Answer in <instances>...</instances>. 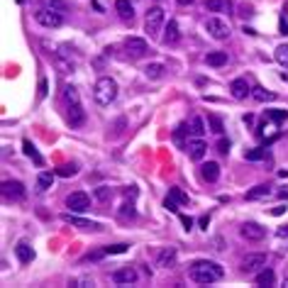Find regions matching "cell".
Wrapping results in <instances>:
<instances>
[{
    "label": "cell",
    "instance_id": "e0dca14e",
    "mask_svg": "<svg viewBox=\"0 0 288 288\" xmlns=\"http://www.w3.org/2000/svg\"><path fill=\"white\" fill-rule=\"evenodd\" d=\"M61 220H64V222H69V225H73V227H81V230H98V227H100V225L88 222V220H81V217H76V215H71V213H64V215H61Z\"/></svg>",
    "mask_w": 288,
    "mask_h": 288
},
{
    "label": "cell",
    "instance_id": "5b68a950",
    "mask_svg": "<svg viewBox=\"0 0 288 288\" xmlns=\"http://www.w3.org/2000/svg\"><path fill=\"white\" fill-rule=\"evenodd\" d=\"M205 32L213 37V39H227L230 37V25L225 22V20H220V18H208L205 20Z\"/></svg>",
    "mask_w": 288,
    "mask_h": 288
},
{
    "label": "cell",
    "instance_id": "d4e9b609",
    "mask_svg": "<svg viewBox=\"0 0 288 288\" xmlns=\"http://www.w3.org/2000/svg\"><path fill=\"white\" fill-rule=\"evenodd\" d=\"M164 71H166V66H164V64H149V66H144V76L152 78V81L162 78V76H164Z\"/></svg>",
    "mask_w": 288,
    "mask_h": 288
},
{
    "label": "cell",
    "instance_id": "74e56055",
    "mask_svg": "<svg viewBox=\"0 0 288 288\" xmlns=\"http://www.w3.org/2000/svg\"><path fill=\"white\" fill-rule=\"evenodd\" d=\"M95 198L105 203V200H110V198H112V191H110L108 186H100V188H95Z\"/></svg>",
    "mask_w": 288,
    "mask_h": 288
},
{
    "label": "cell",
    "instance_id": "ab89813d",
    "mask_svg": "<svg viewBox=\"0 0 288 288\" xmlns=\"http://www.w3.org/2000/svg\"><path fill=\"white\" fill-rule=\"evenodd\" d=\"M164 208L171 210V213H179V203H176L174 198H169V196H166V200H164Z\"/></svg>",
    "mask_w": 288,
    "mask_h": 288
},
{
    "label": "cell",
    "instance_id": "4316f807",
    "mask_svg": "<svg viewBox=\"0 0 288 288\" xmlns=\"http://www.w3.org/2000/svg\"><path fill=\"white\" fill-rule=\"evenodd\" d=\"M266 196H271L269 186H254L252 191H247V200H259V198H266Z\"/></svg>",
    "mask_w": 288,
    "mask_h": 288
},
{
    "label": "cell",
    "instance_id": "5bb4252c",
    "mask_svg": "<svg viewBox=\"0 0 288 288\" xmlns=\"http://www.w3.org/2000/svg\"><path fill=\"white\" fill-rule=\"evenodd\" d=\"M230 90H232V95L237 98V100H244L252 90H249V83H247V78H234L232 83H230Z\"/></svg>",
    "mask_w": 288,
    "mask_h": 288
},
{
    "label": "cell",
    "instance_id": "4dcf8cb0",
    "mask_svg": "<svg viewBox=\"0 0 288 288\" xmlns=\"http://www.w3.org/2000/svg\"><path fill=\"white\" fill-rule=\"evenodd\" d=\"M276 61L288 69V44H278L276 47Z\"/></svg>",
    "mask_w": 288,
    "mask_h": 288
},
{
    "label": "cell",
    "instance_id": "7a4b0ae2",
    "mask_svg": "<svg viewBox=\"0 0 288 288\" xmlns=\"http://www.w3.org/2000/svg\"><path fill=\"white\" fill-rule=\"evenodd\" d=\"M93 98H95L98 105L108 108V105L117 98V81L110 78V76L98 78V81H95V88H93Z\"/></svg>",
    "mask_w": 288,
    "mask_h": 288
},
{
    "label": "cell",
    "instance_id": "7dc6e473",
    "mask_svg": "<svg viewBox=\"0 0 288 288\" xmlns=\"http://www.w3.org/2000/svg\"><path fill=\"white\" fill-rule=\"evenodd\" d=\"M208 222H210L208 217H200V227H203V230H208Z\"/></svg>",
    "mask_w": 288,
    "mask_h": 288
},
{
    "label": "cell",
    "instance_id": "3957f363",
    "mask_svg": "<svg viewBox=\"0 0 288 288\" xmlns=\"http://www.w3.org/2000/svg\"><path fill=\"white\" fill-rule=\"evenodd\" d=\"M164 22H166L164 10L159 5H154V8H149L147 18H144V30L149 32V37H159V32L164 30Z\"/></svg>",
    "mask_w": 288,
    "mask_h": 288
},
{
    "label": "cell",
    "instance_id": "83f0119b",
    "mask_svg": "<svg viewBox=\"0 0 288 288\" xmlns=\"http://www.w3.org/2000/svg\"><path fill=\"white\" fill-rule=\"evenodd\" d=\"M61 98H64L66 105H71V103H81V95H78V90H76L73 86H66L64 93H61Z\"/></svg>",
    "mask_w": 288,
    "mask_h": 288
},
{
    "label": "cell",
    "instance_id": "f1b7e54d",
    "mask_svg": "<svg viewBox=\"0 0 288 288\" xmlns=\"http://www.w3.org/2000/svg\"><path fill=\"white\" fill-rule=\"evenodd\" d=\"M52 183H54V174H52V171H42V174L37 176V186H39V191L52 188Z\"/></svg>",
    "mask_w": 288,
    "mask_h": 288
},
{
    "label": "cell",
    "instance_id": "e575fe53",
    "mask_svg": "<svg viewBox=\"0 0 288 288\" xmlns=\"http://www.w3.org/2000/svg\"><path fill=\"white\" fill-rule=\"evenodd\" d=\"M42 8H49V10H59V13H64V10H66V5L61 3V0H42Z\"/></svg>",
    "mask_w": 288,
    "mask_h": 288
},
{
    "label": "cell",
    "instance_id": "7bdbcfd3",
    "mask_svg": "<svg viewBox=\"0 0 288 288\" xmlns=\"http://www.w3.org/2000/svg\"><path fill=\"white\" fill-rule=\"evenodd\" d=\"M73 286H78V288H83V286H93V281H88V278H78V281H71Z\"/></svg>",
    "mask_w": 288,
    "mask_h": 288
},
{
    "label": "cell",
    "instance_id": "7c38bea8",
    "mask_svg": "<svg viewBox=\"0 0 288 288\" xmlns=\"http://www.w3.org/2000/svg\"><path fill=\"white\" fill-rule=\"evenodd\" d=\"M186 152H188V157H191L193 162H203V157H205V152H208V144H205L203 139L193 137V139L186 144Z\"/></svg>",
    "mask_w": 288,
    "mask_h": 288
},
{
    "label": "cell",
    "instance_id": "d6a6232c",
    "mask_svg": "<svg viewBox=\"0 0 288 288\" xmlns=\"http://www.w3.org/2000/svg\"><path fill=\"white\" fill-rule=\"evenodd\" d=\"M76 166L73 164H61L59 169H56V176H64V179H69V176H76Z\"/></svg>",
    "mask_w": 288,
    "mask_h": 288
},
{
    "label": "cell",
    "instance_id": "44dd1931",
    "mask_svg": "<svg viewBox=\"0 0 288 288\" xmlns=\"http://www.w3.org/2000/svg\"><path fill=\"white\" fill-rule=\"evenodd\" d=\"M15 254H18V259H20L22 264H30V261L35 259V249H32L27 242H20V244L15 247Z\"/></svg>",
    "mask_w": 288,
    "mask_h": 288
},
{
    "label": "cell",
    "instance_id": "ee69618b",
    "mask_svg": "<svg viewBox=\"0 0 288 288\" xmlns=\"http://www.w3.org/2000/svg\"><path fill=\"white\" fill-rule=\"evenodd\" d=\"M44 95H47V81L42 78L39 81V98H44Z\"/></svg>",
    "mask_w": 288,
    "mask_h": 288
},
{
    "label": "cell",
    "instance_id": "836d02e7",
    "mask_svg": "<svg viewBox=\"0 0 288 288\" xmlns=\"http://www.w3.org/2000/svg\"><path fill=\"white\" fill-rule=\"evenodd\" d=\"M252 95H254V98H256L259 103H264V100H273V98H276L273 93H266V90H264V88H259V86H256V88L252 90Z\"/></svg>",
    "mask_w": 288,
    "mask_h": 288
},
{
    "label": "cell",
    "instance_id": "4fadbf2b",
    "mask_svg": "<svg viewBox=\"0 0 288 288\" xmlns=\"http://www.w3.org/2000/svg\"><path fill=\"white\" fill-rule=\"evenodd\" d=\"M3 196L8 200H22L25 198V186L20 181H5L3 183Z\"/></svg>",
    "mask_w": 288,
    "mask_h": 288
},
{
    "label": "cell",
    "instance_id": "ac0fdd59",
    "mask_svg": "<svg viewBox=\"0 0 288 288\" xmlns=\"http://www.w3.org/2000/svg\"><path fill=\"white\" fill-rule=\"evenodd\" d=\"M157 264H159V266H164V269H171V266L176 264V249H174V247H166V249H162V252H159V259H157Z\"/></svg>",
    "mask_w": 288,
    "mask_h": 288
},
{
    "label": "cell",
    "instance_id": "8992f818",
    "mask_svg": "<svg viewBox=\"0 0 288 288\" xmlns=\"http://www.w3.org/2000/svg\"><path fill=\"white\" fill-rule=\"evenodd\" d=\"M125 49H127V54H129L132 59H142L144 54L149 52V44L144 42L142 37H127V39H125Z\"/></svg>",
    "mask_w": 288,
    "mask_h": 288
},
{
    "label": "cell",
    "instance_id": "b9f144b4",
    "mask_svg": "<svg viewBox=\"0 0 288 288\" xmlns=\"http://www.w3.org/2000/svg\"><path fill=\"white\" fill-rule=\"evenodd\" d=\"M276 237L283 239V242H288V227H278V230H276Z\"/></svg>",
    "mask_w": 288,
    "mask_h": 288
},
{
    "label": "cell",
    "instance_id": "2e32d148",
    "mask_svg": "<svg viewBox=\"0 0 288 288\" xmlns=\"http://www.w3.org/2000/svg\"><path fill=\"white\" fill-rule=\"evenodd\" d=\"M115 10H117V15H120L125 22H132V18H134V8H132L129 0H115Z\"/></svg>",
    "mask_w": 288,
    "mask_h": 288
},
{
    "label": "cell",
    "instance_id": "f35d334b",
    "mask_svg": "<svg viewBox=\"0 0 288 288\" xmlns=\"http://www.w3.org/2000/svg\"><path fill=\"white\" fill-rule=\"evenodd\" d=\"M127 252V244H112V247H105V254H122Z\"/></svg>",
    "mask_w": 288,
    "mask_h": 288
},
{
    "label": "cell",
    "instance_id": "30bf717a",
    "mask_svg": "<svg viewBox=\"0 0 288 288\" xmlns=\"http://www.w3.org/2000/svg\"><path fill=\"white\" fill-rule=\"evenodd\" d=\"M66 120H69L71 127H81V125L86 122V110H83V105H81V103L66 105Z\"/></svg>",
    "mask_w": 288,
    "mask_h": 288
},
{
    "label": "cell",
    "instance_id": "bcb514c9",
    "mask_svg": "<svg viewBox=\"0 0 288 288\" xmlns=\"http://www.w3.org/2000/svg\"><path fill=\"white\" fill-rule=\"evenodd\" d=\"M278 30H281V35H288V22L281 18V25H278Z\"/></svg>",
    "mask_w": 288,
    "mask_h": 288
},
{
    "label": "cell",
    "instance_id": "7402d4cb",
    "mask_svg": "<svg viewBox=\"0 0 288 288\" xmlns=\"http://www.w3.org/2000/svg\"><path fill=\"white\" fill-rule=\"evenodd\" d=\"M256 286H276V273L264 266L261 271H256Z\"/></svg>",
    "mask_w": 288,
    "mask_h": 288
},
{
    "label": "cell",
    "instance_id": "ffe728a7",
    "mask_svg": "<svg viewBox=\"0 0 288 288\" xmlns=\"http://www.w3.org/2000/svg\"><path fill=\"white\" fill-rule=\"evenodd\" d=\"M188 134H191V137H198V139L205 134V122H203V117H198V115L191 117V122H188Z\"/></svg>",
    "mask_w": 288,
    "mask_h": 288
},
{
    "label": "cell",
    "instance_id": "f546056e",
    "mask_svg": "<svg viewBox=\"0 0 288 288\" xmlns=\"http://www.w3.org/2000/svg\"><path fill=\"white\" fill-rule=\"evenodd\" d=\"M266 120H271V122L281 125V122H286V120H288V110H266Z\"/></svg>",
    "mask_w": 288,
    "mask_h": 288
},
{
    "label": "cell",
    "instance_id": "52a82bcc",
    "mask_svg": "<svg viewBox=\"0 0 288 288\" xmlns=\"http://www.w3.org/2000/svg\"><path fill=\"white\" fill-rule=\"evenodd\" d=\"M66 208L73 210V213H86V210L90 208V198H88V193H83V191L71 193V196L66 198Z\"/></svg>",
    "mask_w": 288,
    "mask_h": 288
},
{
    "label": "cell",
    "instance_id": "8d00e7d4",
    "mask_svg": "<svg viewBox=\"0 0 288 288\" xmlns=\"http://www.w3.org/2000/svg\"><path fill=\"white\" fill-rule=\"evenodd\" d=\"M244 157H247V162H261V159H266V149H252Z\"/></svg>",
    "mask_w": 288,
    "mask_h": 288
},
{
    "label": "cell",
    "instance_id": "d6986e66",
    "mask_svg": "<svg viewBox=\"0 0 288 288\" xmlns=\"http://www.w3.org/2000/svg\"><path fill=\"white\" fill-rule=\"evenodd\" d=\"M166 35H164V44H176L179 39H181V32H179V22L176 20H169V25H166V30H164Z\"/></svg>",
    "mask_w": 288,
    "mask_h": 288
},
{
    "label": "cell",
    "instance_id": "f907efd6",
    "mask_svg": "<svg viewBox=\"0 0 288 288\" xmlns=\"http://www.w3.org/2000/svg\"><path fill=\"white\" fill-rule=\"evenodd\" d=\"M18 3H25V0H18Z\"/></svg>",
    "mask_w": 288,
    "mask_h": 288
},
{
    "label": "cell",
    "instance_id": "d590c367",
    "mask_svg": "<svg viewBox=\"0 0 288 288\" xmlns=\"http://www.w3.org/2000/svg\"><path fill=\"white\" fill-rule=\"evenodd\" d=\"M208 125L213 127L215 134H222V129H225V127H222V120H220L217 115H210V117H208Z\"/></svg>",
    "mask_w": 288,
    "mask_h": 288
},
{
    "label": "cell",
    "instance_id": "6da1fadb",
    "mask_svg": "<svg viewBox=\"0 0 288 288\" xmlns=\"http://www.w3.org/2000/svg\"><path fill=\"white\" fill-rule=\"evenodd\" d=\"M188 276H191V281H196V283H200V286H210V283L220 281V278L225 276V271H222L220 264L200 259V261H193V264H191Z\"/></svg>",
    "mask_w": 288,
    "mask_h": 288
},
{
    "label": "cell",
    "instance_id": "816d5d0a",
    "mask_svg": "<svg viewBox=\"0 0 288 288\" xmlns=\"http://www.w3.org/2000/svg\"><path fill=\"white\" fill-rule=\"evenodd\" d=\"M157 3H162V0H157Z\"/></svg>",
    "mask_w": 288,
    "mask_h": 288
},
{
    "label": "cell",
    "instance_id": "8fae6325",
    "mask_svg": "<svg viewBox=\"0 0 288 288\" xmlns=\"http://www.w3.org/2000/svg\"><path fill=\"white\" fill-rule=\"evenodd\" d=\"M112 281L117 286H132V283H137V271L132 266H122V269L112 271Z\"/></svg>",
    "mask_w": 288,
    "mask_h": 288
},
{
    "label": "cell",
    "instance_id": "277c9868",
    "mask_svg": "<svg viewBox=\"0 0 288 288\" xmlns=\"http://www.w3.org/2000/svg\"><path fill=\"white\" fill-rule=\"evenodd\" d=\"M35 18H37V22H39L42 27H47V30H56V27H61V22H64V15H61L59 10H49V8H39V10L35 13Z\"/></svg>",
    "mask_w": 288,
    "mask_h": 288
},
{
    "label": "cell",
    "instance_id": "603a6c76",
    "mask_svg": "<svg viewBox=\"0 0 288 288\" xmlns=\"http://www.w3.org/2000/svg\"><path fill=\"white\" fill-rule=\"evenodd\" d=\"M205 64L208 66H225L227 64V52H208V56H205Z\"/></svg>",
    "mask_w": 288,
    "mask_h": 288
},
{
    "label": "cell",
    "instance_id": "9a60e30c",
    "mask_svg": "<svg viewBox=\"0 0 288 288\" xmlns=\"http://www.w3.org/2000/svg\"><path fill=\"white\" fill-rule=\"evenodd\" d=\"M200 176H203V181H208V183H215V181L220 179V164H215V162H208V164H203V166H200Z\"/></svg>",
    "mask_w": 288,
    "mask_h": 288
},
{
    "label": "cell",
    "instance_id": "681fc988",
    "mask_svg": "<svg viewBox=\"0 0 288 288\" xmlns=\"http://www.w3.org/2000/svg\"><path fill=\"white\" fill-rule=\"evenodd\" d=\"M283 286H286V288H288V278H283Z\"/></svg>",
    "mask_w": 288,
    "mask_h": 288
},
{
    "label": "cell",
    "instance_id": "60d3db41",
    "mask_svg": "<svg viewBox=\"0 0 288 288\" xmlns=\"http://www.w3.org/2000/svg\"><path fill=\"white\" fill-rule=\"evenodd\" d=\"M217 152H220V154H227V152H230V142L220 139V142H217Z\"/></svg>",
    "mask_w": 288,
    "mask_h": 288
},
{
    "label": "cell",
    "instance_id": "f6af8a7d",
    "mask_svg": "<svg viewBox=\"0 0 288 288\" xmlns=\"http://www.w3.org/2000/svg\"><path fill=\"white\" fill-rule=\"evenodd\" d=\"M181 222H183V227H186V230H191V227H193V220H191V217H186V215H181Z\"/></svg>",
    "mask_w": 288,
    "mask_h": 288
},
{
    "label": "cell",
    "instance_id": "ba28073f",
    "mask_svg": "<svg viewBox=\"0 0 288 288\" xmlns=\"http://www.w3.org/2000/svg\"><path fill=\"white\" fill-rule=\"evenodd\" d=\"M239 234H242L244 239H249V242H261V239L266 237V230H264L259 222H244V225L239 227Z\"/></svg>",
    "mask_w": 288,
    "mask_h": 288
},
{
    "label": "cell",
    "instance_id": "484cf974",
    "mask_svg": "<svg viewBox=\"0 0 288 288\" xmlns=\"http://www.w3.org/2000/svg\"><path fill=\"white\" fill-rule=\"evenodd\" d=\"M22 147H25V154H27V157H30V159H32V162L37 164V166H42V164H44V159H42V157L37 154V149H35V144H32L30 139H25V142H22Z\"/></svg>",
    "mask_w": 288,
    "mask_h": 288
},
{
    "label": "cell",
    "instance_id": "cb8c5ba5",
    "mask_svg": "<svg viewBox=\"0 0 288 288\" xmlns=\"http://www.w3.org/2000/svg\"><path fill=\"white\" fill-rule=\"evenodd\" d=\"M205 10H210V13H230V0H205Z\"/></svg>",
    "mask_w": 288,
    "mask_h": 288
},
{
    "label": "cell",
    "instance_id": "c3c4849f",
    "mask_svg": "<svg viewBox=\"0 0 288 288\" xmlns=\"http://www.w3.org/2000/svg\"><path fill=\"white\" fill-rule=\"evenodd\" d=\"M176 3H179V5H191L193 0H176Z\"/></svg>",
    "mask_w": 288,
    "mask_h": 288
},
{
    "label": "cell",
    "instance_id": "1f68e13d",
    "mask_svg": "<svg viewBox=\"0 0 288 288\" xmlns=\"http://www.w3.org/2000/svg\"><path fill=\"white\" fill-rule=\"evenodd\" d=\"M169 198H174L179 205H188V196H186L181 188H171V191H169Z\"/></svg>",
    "mask_w": 288,
    "mask_h": 288
},
{
    "label": "cell",
    "instance_id": "9c48e42d",
    "mask_svg": "<svg viewBox=\"0 0 288 288\" xmlns=\"http://www.w3.org/2000/svg\"><path fill=\"white\" fill-rule=\"evenodd\" d=\"M266 266V254H247L242 259V271L244 273H256Z\"/></svg>",
    "mask_w": 288,
    "mask_h": 288
}]
</instances>
